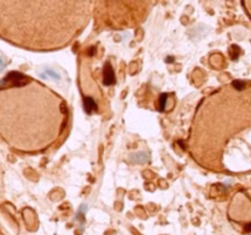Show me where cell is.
<instances>
[{"label": "cell", "mask_w": 251, "mask_h": 235, "mask_svg": "<svg viewBox=\"0 0 251 235\" xmlns=\"http://www.w3.org/2000/svg\"><path fill=\"white\" fill-rule=\"evenodd\" d=\"M12 72L0 87V137L23 153H39L61 136L67 107L49 87Z\"/></svg>", "instance_id": "cell-1"}, {"label": "cell", "mask_w": 251, "mask_h": 235, "mask_svg": "<svg viewBox=\"0 0 251 235\" xmlns=\"http://www.w3.org/2000/svg\"><path fill=\"white\" fill-rule=\"evenodd\" d=\"M167 97H168V94H162V96H160V110H162V109L165 107Z\"/></svg>", "instance_id": "cell-7"}, {"label": "cell", "mask_w": 251, "mask_h": 235, "mask_svg": "<svg viewBox=\"0 0 251 235\" xmlns=\"http://www.w3.org/2000/svg\"><path fill=\"white\" fill-rule=\"evenodd\" d=\"M96 108V102L92 99V98H85V110L87 113H92V110Z\"/></svg>", "instance_id": "cell-6"}, {"label": "cell", "mask_w": 251, "mask_h": 235, "mask_svg": "<svg viewBox=\"0 0 251 235\" xmlns=\"http://www.w3.org/2000/svg\"><path fill=\"white\" fill-rule=\"evenodd\" d=\"M229 218L245 234H251V197L245 192L236 193L228 211Z\"/></svg>", "instance_id": "cell-3"}, {"label": "cell", "mask_w": 251, "mask_h": 235, "mask_svg": "<svg viewBox=\"0 0 251 235\" xmlns=\"http://www.w3.org/2000/svg\"><path fill=\"white\" fill-rule=\"evenodd\" d=\"M103 82L105 86H112L115 82V75H114V70L110 65V63H107L104 65V72H103Z\"/></svg>", "instance_id": "cell-4"}, {"label": "cell", "mask_w": 251, "mask_h": 235, "mask_svg": "<svg viewBox=\"0 0 251 235\" xmlns=\"http://www.w3.org/2000/svg\"><path fill=\"white\" fill-rule=\"evenodd\" d=\"M130 159L135 163H145L148 160V154L145 152H137L135 154H131L130 156Z\"/></svg>", "instance_id": "cell-5"}, {"label": "cell", "mask_w": 251, "mask_h": 235, "mask_svg": "<svg viewBox=\"0 0 251 235\" xmlns=\"http://www.w3.org/2000/svg\"><path fill=\"white\" fill-rule=\"evenodd\" d=\"M85 1H0V38L29 50L70 44L88 25Z\"/></svg>", "instance_id": "cell-2"}]
</instances>
